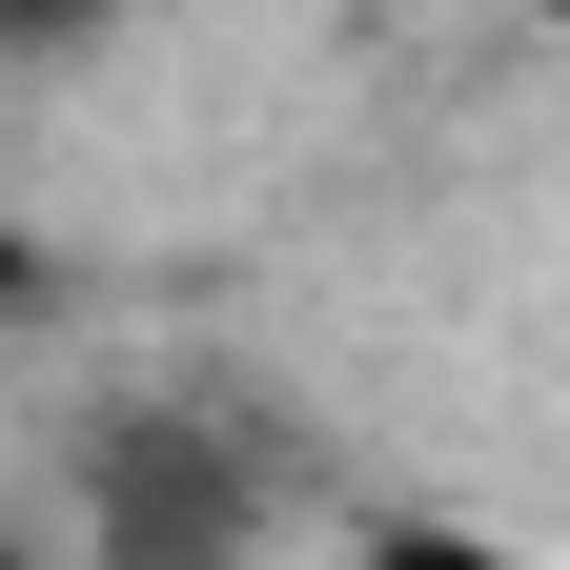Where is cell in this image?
I'll list each match as a JSON object with an SVG mask.
<instances>
[{
	"label": "cell",
	"mask_w": 570,
	"mask_h": 570,
	"mask_svg": "<svg viewBox=\"0 0 570 570\" xmlns=\"http://www.w3.org/2000/svg\"><path fill=\"white\" fill-rule=\"evenodd\" d=\"M82 550H102V570H245V550H265V469L225 449V428L142 407V428L82 449Z\"/></svg>",
	"instance_id": "1"
},
{
	"label": "cell",
	"mask_w": 570,
	"mask_h": 570,
	"mask_svg": "<svg viewBox=\"0 0 570 570\" xmlns=\"http://www.w3.org/2000/svg\"><path fill=\"white\" fill-rule=\"evenodd\" d=\"M367 570H530V550H489V530H387Z\"/></svg>",
	"instance_id": "2"
},
{
	"label": "cell",
	"mask_w": 570,
	"mask_h": 570,
	"mask_svg": "<svg viewBox=\"0 0 570 570\" xmlns=\"http://www.w3.org/2000/svg\"><path fill=\"white\" fill-rule=\"evenodd\" d=\"M82 21H122V0H0V61H41V41H82Z\"/></svg>",
	"instance_id": "3"
},
{
	"label": "cell",
	"mask_w": 570,
	"mask_h": 570,
	"mask_svg": "<svg viewBox=\"0 0 570 570\" xmlns=\"http://www.w3.org/2000/svg\"><path fill=\"white\" fill-rule=\"evenodd\" d=\"M21 306H41V245H21V225H0V326H21Z\"/></svg>",
	"instance_id": "4"
}]
</instances>
